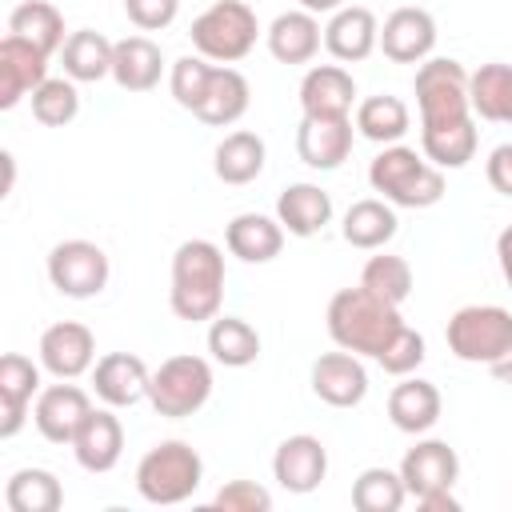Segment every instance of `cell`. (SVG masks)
I'll return each mask as SVG.
<instances>
[{
  "mask_svg": "<svg viewBox=\"0 0 512 512\" xmlns=\"http://www.w3.org/2000/svg\"><path fill=\"white\" fill-rule=\"evenodd\" d=\"M424 512H456L460 508V500L452 496V488H440V492H428V496H420L416 500Z\"/></svg>",
  "mask_w": 512,
  "mask_h": 512,
  "instance_id": "cell-46",
  "label": "cell"
},
{
  "mask_svg": "<svg viewBox=\"0 0 512 512\" xmlns=\"http://www.w3.org/2000/svg\"><path fill=\"white\" fill-rule=\"evenodd\" d=\"M328 336L336 340V348H348L356 356H380L396 332L404 328V316L396 304L380 300L376 292H368L364 284L356 288H340L328 300Z\"/></svg>",
  "mask_w": 512,
  "mask_h": 512,
  "instance_id": "cell-1",
  "label": "cell"
},
{
  "mask_svg": "<svg viewBox=\"0 0 512 512\" xmlns=\"http://www.w3.org/2000/svg\"><path fill=\"white\" fill-rule=\"evenodd\" d=\"M368 184L396 208H432L444 196V172L408 144H384L368 164Z\"/></svg>",
  "mask_w": 512,
  "mask_h": 512,
  "instance_id": "cell-3",
  "label": "cell"
},
{
  "mask_svg": "<svg viewBox=\"0 0 512 512\" xmlns=\"http://www.w3.org/2000/svg\"><path fill=\"white\" fill-rule=\"evenodd\" d=\"M468 104L480 120L512 124V64H480L468 76Z\"/></svg>",
  "mask_w": 512,
  "mask_h": 512,
  "instance_id": "cell-29",
  "label": "cell"
},
{
  "mask_svg": "<svg viewBox=\"0 0 512 512\" xmlns=\"http://www.w3.org/2000/svg\"><path fill=\"white\" fill-rule=\"evenodd\" d=\"M72 452H76V464L84 472H112L120 464V452H124V424L120 416L104 404V408H92L72 440Z\"/></svg>",
  "mask_w": 512,
  "mask_h": 512,
  "instance_id": "cell-19",
  "label": "cell"
},
{
  "mask_svg": "<svg viewBox=\"0 0 512 512\" xmlns=\"http://www.w3.org/2000/svg\"><path fill=\"white\" fill-rule=\"evenodd\" d=\"M276 220L292 236H316L332 220V196L320 184H288L276 196Z\"/></svg>",
  "mask_w": 512,
  "mask_h": 512,
  "instance_id": "cell-28",
  "label": "cell"
},
{
  "mask_svg": "<svg viewBox=\"0 0 512 512\" xmlns=\"http://www.w3.org/2000/svg\"><path fill=\"white\" fill-rule=\"evenodd\" d=\"M324 48L340 60V64H360L380 48V24L376 12L364 4H344L332 12L328 28H324Z\"/></svg>",
  "mask_w": 512,
  "mask_h": 512,
  "instance_id": "cell-17",
  "label": "cell"
},
{
  "mask_svg": "<svg viewBox=\"0 0 512 512\" xmlns=\"http://www.w3.org/2000/svg\"><path fill=\"white\" fill-rule=\"evenodd\" d=\"M212 508L220 512H268L272 508V492L256 480H228L216 496H212Z\"/></svg>",
  "mask_w": 512,
  "mask_h": 512,
  "instance_id": "cell-43",
  "label": "cell"
},
{
  "mask_svg": "<svg viewBox=\"0 0 512 512\" xmlns=\"http://www.w3.org/2000/svg\"><path fill=\"white\" fill-rule=\"evenodd\" d=\"M352 152V116H304L296 128V156L316 168L332 172Z\"/></svg>",
  "mask_w": 512,
  "mask_h": 512,
  "instance_id": "cell-11",
  "label": "cell"
},
{
  "mask_svg": "<svg viewBox=\"0 0 512 512\" xmlns=\"http://www.w3.org/2000/svg\"><path fill=\"white\" fill-rule=\"evenodd\" d=\"M44 80H48V56L20 36H4L0 40V108L4 112L16 108Z\"/></svg>",
  "mask_w": 512,
  "mask_h": 512,
  "instance_id": "cell-13",
  "label": "cell"
},
{
  "mask_svg": "<svg viewBox=\"0 0 512 512\" xmlns=\"http://www.w3.org/2000/svg\"><path fill=\"white\" fill-rule=\"evenodd\" d=\"M360 284H364L368 292H376L380 300H388V304H396V308H400V304L412 296V268H408V260H404V256L380 252V256H372V260L364 264Z\"/></svg>",
  "mask_w": 512,
  "mask_h": 512,
  "instance_id": "cell-39",
  "label": "cell"
},
{
  "mask_svg": "<svg viewBox=\"0 0 512 512\" xmlns=\"http://www.w3.org/2000/svg\"><path fill=\"white\" fill-rule=\"evenodd\" d=\"M152 372L136 352H108L92 368V388L108 408H132L148 396Z\"/></svg>",
  "mask_w": 512,
  "mask_h": 512,
  "instance_id": "cell-15",
  "label": "cell"
},
{
  "mask_svg": "<svg viewBox=\"0 0 512 512\" xmlns=\"http://www.w3.org/2000/svg\"><path fill=\"white\" fill-rule=\"evenodd\" d=\"M28 100H32V116H36L44 128H64V124H72L76 112H80V92H76V84L64 80V76H48Z\"/></svg>",
  "mask_w": 512,
  "mask_h": 512,
  "instance_id": "cell-40",
  "label": "cell"
},
{
  "mask_svg": "<svg viewBox=\"0 0 512 512\" xmlns=\"http://www.w3.org/2000/svg\"><path fill=\"white\" fill-rule=\"evenodd\" d=\"M224 244L244 264H268L284 248V224L264 212H240L224 228Z\"/></svg>",
  "mask_w": 512,
  "mask_h": 512,
  "instance_id": "cell-23",
  "label": "cell"
},
{
  "mask_svg": "<svg viewBox=\"0 0 512 512\" xmlns=\"http://www.w3.org/2000/svg\"><path fill=\"white\" fill-rule=\"evenodd\" d=\"M124 12L140 32H160L176 20L180 0H124Z\"/></svg>",
  "mask_w": 512,
  "mask_h": 512,
  "instance_id": "cell-44",
  "label": "cell"
},
{
  "mask_svg": "<svg viewBox=\"0 0 512 512\" xmlns=\"http://www.w3.org/2000/svg\"><path fill=\"white\" fill-rule=\"evenodd\" d=\"M396 204L388 200H356L348 212H344V240L352 248H364V252H376L384 248L392 236H396Z\"/></svg>",
  "mask_w": 512,
  "mask_h": 512,
  "instance_id": "cell-33",
  "label": "cell"
},
{
  "mask_svg": "<svg viewBox=\"0 0 512 512\" xmlns=\"http://www.w3.org/2000/svg\"><path fill=\"white\" fill-rule=\"evenodd\" d=\"M96 360V336L76 324V320H60L52 328H44L40 336V364L56 376V380H76L92 368Z\"/></svg>",
  "mask_w": 512,
  "mask_h": 512,
  "instance_id": "cell-14",
  "label": "cell"
},
{
  "mask_svg": "<svg viewBox=\"0 0 512 512\" xmlns=\"http://www.w3.org/2000/svg\"><path fill=\"white\" fill-rule=\"evenodd\" d=\"M168 304L188 324L220 316V304H224V252L212 240L196 236V240H184L176 248Z\"/></svg>",
  "mask_w": 512,
  "mask_h": 512,
  "instance_id": "cell-2",
  "label": "cell"
},
{
  "mask_svg": "<svg viewBox=\"0 0 512 512\" xmlns=\"http://www.w3.org/2000/svg\"><path fill=\"white\" fill-rule=\"evenodd\" d=\"M356 80L340 64H316L300 80V108L304 116H352Z\"/></svg>",
  "mask_w": 512,
  "mask_h": 512,
  "instance_id": "cell-22",
  "label": "cell"
},
{
  "mask_svg": "<svg viewBox=\"0 0 512 512\" xmlns=\"http://www.w3.org/2000/svg\"><path fill=\"white\" fill-rule=\"evenodd\" d=\"M0 160H4V196H8L12 192V180H16V164H12V152H4Z\"/></svg>",
  "mask_w": 512,
  "mask_h": 512,
  "instance_id": "cell-50",
  "label": "cell"
},
{
  "mask_svg": "<svg viewBox=\"0 0 512 512\" xmlns=\"http://www.w3.org/2000/svg\"><path fill=\"white\" fill-rule=\"evenodd\" d=\"M380 48L396 64H424L436 48V20L428 8H396L380 28Z\"/></svg>",
  "mask_w": 512,
  "mask_h": 512,
  "instance_id": "cell-18",
  "label": "cell"
},
{
  "mask_svg": "<svg viewBox=\"0 0 512 512\" xmlns=\"http://www.w3.org/2000/svg\"><path fill=\"white\" fill-rule=\"evenodd\" d=\"M164 76V52L148 36H124L112 52V80L124 92H152Z\"/></svg>",
  "mask_w": 512,
  "mask_h": 512,
  "instance_id": "cell-25",
  "label": "cell"
},
{
  "mask_svg": "<svg viewBox=\"0 0 512 512\" xmlns=\"http://www.w3.org/2000/svg\"><path fill=\"white\" fill-rule=\"evenodd\" d=\"M496 260H500V272H504V280L512 288V224L496 236Z\"/></svg>",
  "mask_w": 512,
  "mask_h": 512,
  "instance_id": "cell-47",
  "label": "cell"
},
{
  "mask_svg": "<svg viewBox=\"0 0 512 512\" xmlns=\"http://www.w3.org/2000/svg\"><path fill=\"white\" fill-rule=\"evenodd\" d=\"M4 504L12 512H56L64 504V488L48 468H20L4 488Z\"/></svg>",
  "mask_w": 512,
  "mask_h": 512,
  "instance_id": "cell-37",
  "label": "cell"
},
{
  "mask_svg": "<svg viewBox=\"0 0 512 512\" xmlns=\"http://www.w3.org/2000/svg\"><path fill=\"white\" fill-rule=\"evenodd\" d=\"M492 376H496V380H504V384H512V352H508L500 364H492Z\"/></svg>",
  "mask_w": 512,
  "mask_h": 512,
  "instance_id": "cell-49",
  "label": "cell"
},
{
  "mask_svg": "<svg viewBox=\"0 0 512 512\" xmlns=\"http://www.w3.org/2000/svg\"><path fill=\"white\" fill-rule=\"evenodd\" d=\"M416 104H420V128L456 124L472 116L468 104V72L452 56H428L416 68Z\"/></svg>",
  "mask_w": 512,
  "mask_h": 512,
  "instance_id": "cell-8",
  "label": "cell"
},
{
  "mask_svg": "<svg viewBox=\"0 0 512 512\" xmlns=\"http://www.w3.org/2000/svg\"><path fill=\"white\" fill-rule=\"evenodd\" d=\"M8 36H20V40L36 44L44 56L60 52L64 40H68V36H64V16H60V8L48 4V0H24V4H16L12 16H8Z\"/></svg>",
  "mask_w": 512,
  "mask_h": 512,
  "instance_id": "cell-31",
  "label": "cell"
},
{
  "mask_svg": "<svg viewBox=\"0 0 512 512\" xmlns=\"http://www.w3.org/2000/svg\"><path fill=\"white\" fill-rule=\"evenodd\" d=\"M268 52L280 60V64H308L316 52H320V40H324V28L316 20V12H280L272 24H268Z\"/></svg>",
  "mask_w": 512,
  "mask_h": 512,
  "instance_id": "cell-24",
  "label": "cell"
},
{
  "mask_svg": "<svg viewBox=\"0 0 512 512\" xmlns=\"http://www.w3.org/2000/svg\"><path fill=\"white\" fill-rule=\"evenodd\" d=\"M112 52H116V44L108 36H100L92 28H80L60 48L64 76L68 80H80V84H96V80L112 76Z\"/></svg>",
  "mask_w": 512,
  "mask_h": 512,
  "instance_id": "cell-30",
  "label": "cell"
},
{
  "mask_svg": "<svg viewBox=\"0 0 512 512\" xmlns=\"http://www.w3.org/2000/svg\"><path fill=\"white\" fill-rule=\"evenodd\" d=\"M304 12H336V8H344V0H296Z\"/></svg>",
  "mask_w": 512,
  "mask_h": 512,
  "instance_id": "cell-48",
  "label": "cell"
},
{
  "mask_svg": "<svg viewBox=\"0 0 512 512\" xmlns=\"http://www.w3.org/2000/svg\"><path fill=\"white\" fill-rule=\"evenodd\" d=\"M448 352L464 364H500L512 352V312L500 304H468L448 316Z\"/></svg>",
  "mask_w": 512,
  "mask_h": 512,
  "instance_id": "cell-5",
  "label": "cell"
},
{
  "mask_svg": "<svg viewBox=\"0 0 512 512\" xmlns=\"http://www.w3.org/2000/svg\"><path fill=\"white\" fill-rule=\"evenodd\" d=\"M32 396H40V368L28 356L8 352L0 360V440H12L24 428Z\"/></svg>",
  "mask_w": 512,
  "mask_h": 512,
  "instance_id": "cell-21",
  "label": "cell"
},
{
  "mask_svg": "<svg viewBox=\"0 0 512 512\" xmlns=\"http://www.w3.org/2000/svg\"><path fill=\"white\" fill-rule=\"evenodd\" d=\"M108 256L92 240H60L48 252V280L68 300H92L108 284Z\"/></svg>",
  "mask_w": 512,
  "mask_h": 512,
  "instance_id": "cell-9",
  "label": "cell"
},
{
  "mask_svg": "<svg viewBox=\"0 0 512 512\" xmlns=\"http://www.w3.org/2000/svg\"><path fill=\"white\" fill-rule=\"evenodd\" d=\"M484 172H488V184H492L500 196H512V144L492 148Z\"/></svg>",
  "mask_w": 512,
  "mask_h": 512,
  "instance_id": "cell-45",
  "label": "cell"
},
{
  "mask_svg": "<svg viewBox=\"0 0 512 512\" xmlns=\"http://www.w3.org/2000/svg\"><path fill=\"white\" fill-rule=\"evenodd\" d=\"M208 352L224 368H248L260 356V332L240 316H216L208 328Z\"/></svg>",
  "mask_w": 512,
  "mask_h": 512,
  "instance_id": "cell-34",
  "label": "cell"
},
{
  "mask_svg": "<svg viewBox=\"0 0 512 512\" xmlns=\"http://www.w3.org/2000/svg\"><path fill=\"white\" fill-rule=\"evenodd\" d=\"M212 68H216V64H208L200 52H196V56H180V60L172 64L168 88H172V96H176L180 108H188V112L200 108V100H204V92H208V80H212Z\"/></svg>",
  "mask_w": 512,
  "mask_h": 512,
  "instance_id": "cell-41",
  "label": "cell"
},
{
  "mask_svg": "<svg viewBox=\"0 0 512 512\" xmlns=\"http://www.w3.org/2000/svg\"><path fill=\"white\" fill-rule=\"evenodd\" d=\"M312 392L332 408H356L368 396V372L356 352H324L312 364Z\"/></svg>",
  "mask_w": 512,
  "mask_h": 512,
  "instance_id": "cell-16",
  "label": "cell"
},
{
  "mask_svg": "<svg viewBox=\"0 0 512 512\" xmlns=\"http://www.w3.org/2000/svg\"><path fill=\"white\" fill-rule=\"evenodd\" d=\"M88 412H92L88 392L60 380V384L40 388L36 408H32V420H36V432H40L48 444H72Z\"/></svg>",
  "mask_w": 512,
  "mask_h": 512,
  "instance_id": "cell-10",
  "label": "cell"
},
{
  "mask_svg": "<svg viewBox=\"0 0 512 512\" xmlns=\"http://www.w3.org/2000/svg\"><path fill=\"white\" fill-rule=\"evenodd\" d=\"M208 396H212V364L192 352L168 356L152 372V384H148L152 408L168 420H184V416L200 412L208 404Z\"/></svg>",
  "mask_w": 512,
  "mask_h": 512,
  "instance_id": "cell-7",
  "label": "cell"
},
{
  "mask_svg": "<svg viewBox=\"0 0 512 512\" xmlns=\"http://www.w3.org/2000/svg\"><path fill=\"white\" fill-rule=\"evenodd\" d=\"M440 408H444L440 388L432 380H420V376L416 380H404V384H396L388 392V420L400 432H408V436L428 432L440 420Z\"/></svg>",
  "mask_w": 512,
  "mask_h": 512,
  "instance_id": "cell-27",
  "label": "cell"
},
{
  "mask_svg": "<svg viewBox=\"0 0 512 512\" xmlns=\"http://www.w3.org/2000/svg\"><path fill=\"white\" fill-rule=\"evenodd\" d=\"M272 476L284 492L304 496V492L320 488V480L328 476V448L308 432L288 436V440H280V448L272 456Z\"/></svg>",
  "mask_w": 512,
  "mask_h": 512,
  "instance_id": "cell-12",
  "label": "cell"
},
{
  "mask_svg": "<svg viewBox=\"0 0 512 512\" xmlns=\"http://www.w3.org/2000/svg\"><path fill=\"white\" fill-rule=\"evenodd\" d=\"M408 500L404 476L392 468H364L352 484V508L356 512H396Z\"/></svg>",
  "mask_w": 512,
  "mask_h": 512,
  "instance_id": "cell-38",
  "label": "cell"
},
{
  "mask_svg": "<svg viewBox=\"0 0 512 512\" xmlns=\"http://www.w3.org/2000/svg\"><path fill=\"white\" fill-rule=\"evenodd\" d=\"M264 140L256 132H228L220 144H216V156H212V168H216V180L224 184H252L260 172H264Z\"/></svg>",
  "mask_w": 512,
  "mask_h": 512,
  "instance_id": "cell-32",
  "label": "cell"
},
{
  "mask_svg": "<svg viewBox=\"0 0 512 512\" xmlns=\"http://www.w3.org/2000/svg\"><path fill=\"white\" fill-rule=\"evenodd\" d=\"M192 48L204 60L216 64H236L256 48L260 36V20L244 0H216L208 4L196 20H192Z\"/></svg>",
  "mask_w": 512,
  "mask_h": 512,
  "instance_id": "cell-6",
  "label": "cell"
},
{
  "mask_svg": "<svg viewBox=\"0 0 512 512\" xmlns=\"http://www.w3.org/2000/svg\"><path fill=\"white\" fill-rule=\"evenodd\" d=\"M248 104H252V88H248L244 72H236L232 64H216L212 80H208V92H204V100L192 116H200L212 128H228L248 112Z\"/></svg>",
  "mask_w": 512,
  "mask_h": 512,
  "instance_id": "cell-26",
  "label": "cell"
},
{
  "mask_svg": "<svg viewBox=\"0 0 512 512\" xmlns=\"http://www.w3.org/2000/svg\"><path fill=\"white\" fill-rule=\"evenodd\" d=\"M420 152L436 168H464L476 156V124H472V116L456 120V124L420 128Z\"/></svg>",
  "mask_w": 512,
  "mask_h": 512,
  "instance_id": "cell-36",
  "label": "cell"
},
{
  "mask_svg": "<svg viewBox=\"0 0 512 512\" xmlns=\"http://www.w3.org/2000/svg\"><path fill=\"white\" fill-rule=\"evenodd\" d=\"M204 480V460L188 440H160L136 464V492L148 504H180Z\"/></svg>",
  "mask_w": 512,
  "mask_h": 512,
  "instance_id": "cell-4",
  "label": "cell"
},
{
  "mask_svg": "<svg viewBox=\"0 0 512 512\" xmlns=\"http://www.w3.org/2000/svg\"><path fill=\"white\" fill-rule=\"evenodd\" d=\"M412 116H408V104L400 96H368L356 104V132L372 144H396L404 132H408Z\"/></svg>",
  "mask_w": 512,
  "mask_h": 512,
  "instance_id": "cell-35",
  "label": "cell"
},
{
  "mask_svg": "<svg viewBox=\"0 0 512 512\" xmlns=\"http://www.w3.org/2000/svg\"><path fill=\"white\" fill-rule=\"evenodd\" d=\"M400 476H404V488L408 496H428V492H440V488H452L456 476H460V456L456 448H448L444 440H420L416 448L404 452L400 460Z\"/></svg>",
  "mask_w": 512,
  "mask_h": 512,
  "instance_id": "cell-20",
  "label": "cell"
},
{
  "mask_svg": "<svg viewBox=\"0 0 512 512\" xmlns=\"http://www.w3.org/2000/svg\"><path fill=\"white\" fill-rule=\"evenodd\" d=\"M376 364H380L388 376H408V372H416V368L424 364V336L404 324V328L396 332V340L376 356Z\"/></svg>",
  "mask_w": 512,
  "mask_h": 512,
  "instance_id": "cell-42",
  "label": "cell"
}]
</instances>
